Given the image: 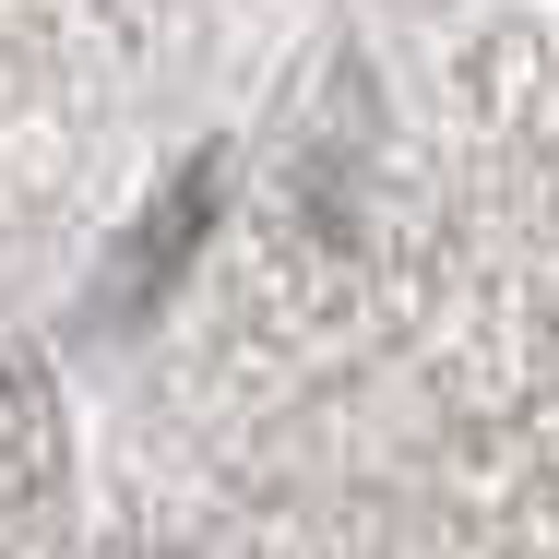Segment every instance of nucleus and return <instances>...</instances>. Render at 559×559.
Returning <instances> with one entry per match:
<instances>
[{
  "mask_svg": "<svg viewBox=\"0 0 559 559\" xmlns=\"http://www.w3.org/2000/svg\"><path fill=\"white\" fill-rule=\"evenodd\" d=\"M48 476H60V417H48V381L0 345V512H12V500H36Z\"/></svg>",
  "mask_w": 559,
  "mask_h": 559,
  "instance_id": "1",
  "label": "nucleus"
}]
</instances>
